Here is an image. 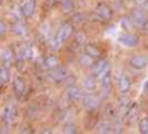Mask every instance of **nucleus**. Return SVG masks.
<instances>
[{
    "mask_svg": "<svg viewBox=\"0 0 148 134\" xmlns=\"http://www.w3.org/2000/svg\"><path fill=\"white\" fill-rule=\"evenodd\" d=\"M111 85V74L110 69L108 68L104 74L101 75V86L104 89H108Z\"/></svg>",
    "mask_w": 148,
    "mask_h": 134,
    "instance_id": "f3484780",
    "label": "nucleus"
},
{
    "mask_svg": "<svg viewBox=\"0 0 148 134\" xmlns=\"http://www.w3.org/2000/svg\"><path fill=\"white\" fill-rule=\"evenodd\" d=\"M82 103L86 110L92 111V110L97 108V106L99 105V99L94 95H86L82 97Z\"/></svg>",
    "mask_w": 148,
    "mask_h": 134,
    "instance_id": "6e6552de",
    "label": "nucleus"
},
{
    "mask_svg": "<svg viewBox=\"0 0 148 134\" xmlns=\"http://www.w3.org/2000/svg\"><path fill=\"white\" fill-rule=\"evenodd\" d=\"M64 133H67V134H75L77 133V130H76V126H75V124L73 123H68L66 124L65 126H64Z\"/></svg>",
    "mask_w": 148,
    "mask_h": 134,
    "instance_id": "393cba45",
    "label": "nucleus"
},
{
    "mask_svg": "<svg viewBox=\"0 0 148 134\" xmlns=\"http://www.w3.org/2000/svg\"><path fill=\"white\" fill-rule=\"evenodd\" d=\"M118 41L125 47H135L139 43V37L133 32H123L118 36Z\"/></svg>",
    "mask_w": 148,
    "mask_h": 134,
    "instance_id": "f03ea898",
    "label": "nucleus"
},
{
    "mask_svg": "<svg viewBox=\"0 0 148 134\" xmlns=\"http://www.w3.org/2000/svg\"><path fill=\"white\" fill-rule=\"evenodd\" d=\"M130 18L133 20V23L138 27V28H146L148 26V18L147 15L144 10H141L140 8H134L130 11Z\"/></svg>",
    "mask_w": 148,
    "mask_h": 134,
    "instance_id": "f257e3e1",
    "label": "nucleus"
},
{
    "mask_svg": "<svg viewBox=\"0 0 148 134\" xmlns=\"http://www.w3.org/2000/svg\"><path fill=\"white\" fill-rule=\"evenodd\" d=\"M139 132L143 134H148V116H145L139 121Z\"/></svg>",
    "mask_w": 148,
    "mask_h": 134,
    "instance_id": "4be33fe9",
    "label": "nucleus"
},
{
    "mask_svg": "<svg viewBox=\"0 0 148 134\" xmlns=\"http://www.w3.org/2000/svg\"><path fill=\"white\" fill-rule=\"evenodd\" d=\"M85 54L88 55L90 58H99L101 55L100 49L94 44H87L85 46Z\"/></svg>",
    "mask_w": 148,
    "mask_h": 134,
    "instance_id": "f8f14e48",
    "label": "nucleus"
},
{
    "mask_svg": "<svg viewBox=\"0 0 148 134\" xmlns=\"http://www.w3.org/2000/svg\"><path fill=\"white\" fill-rule=\"evenodd\" d=\"M16 119V110L12 105H7L2 111V119L6 123H12Z\"/></svg>",
    "mask_w": 148,
    "mask_h": 134,
    "instance_id": "9d476101",
    "label": "nucleus"
},
{
    "mask_svg": "<svg viewBox=\"0 0 148 134\" xmlns=\"http://www.w3.org/2000/svg\"><path fill=\"white\" fill-rule=\"evenodd\" d=\"M51 78L56 82H61V81H65L67 77H68V70H67L65 67H56L55 69H52L51 72Z\"/></svg>",
    "mask_w": 148,
    "mask_h": 134,
    "instance_id": "1a4fd4ad",
    "label": "nucleus"
},
{
    "mask_svg": "<svg viewBox=\"0 0 148 134\" xmlns=\"http://www.w3.org/2000/svg\"><path fill=\"white\" fill-rule=\"evenodd\" d=\"M82 85H84V87L86 90H94V89L96 88L97 84H96V81H95V78L92 77V76H88V77H86L85 79H84V82H82Z\"/></svg>",
    "mask_w": 148,
    "mask_h": 134,
    "instance_id": "a211bd4d",
    "label": "nucleus"
},
{
    "mask_svg": "<svg viewBox=\"0 0 148 134\" xmlns=\"http://www.w3.org/2000/svg\"><path fill=\"white\" fill-rule=\"evenodd\" d=\"M108 68L109 67H108V61L107 60L97 58L96 61L91 64L90 70H91L92 75H95V76H101Z\"/></svg>",
    "mask_w": 148,
    "mask_h": 134,
    "instance_id": "20e7f679",
    "label": "nucleus"
},
{
    "mask_svg": "<svg viewBox=\"0 0 148 134\" xmlns=\"http://www.w3.org/2000/svg\"><path fill=\"white\" fill-rule=\"evenodd\" d=\"M136 3H137V7L148 14V0H136Z\"/></svg>",
    "mask_w": 148,
    "mask_h": 134,
    "instance_id": "a878e982",
    "label": "nucleus"
},
{
    "mask_svg": "<svg viewBox=\"0 0 148 134\" xmlns=\"http://www.w3.org/2000/svg\"><path fill=\"white\" fill-rule=\"evenodd\" d=\"M0 81L3 84H7L10 81V72L6 66H3L0 69Z\"/></svg>",
    "mask_w": 148,
    "mask_h": 134,
    "instance_id": "6ab92c4d",
    "label": "nucleus"
},
{
    "mask_svg": "<svg viewBox=\"0 0 148 134\" xmlns=\"http://www.w3.org/2000/svg\"><path fill=\"white\" fill-rule=\"evenodd\" d=\"M11 29H12V31L15 32L16 35H18V36H25V35H26V32H27L26 28L22 26L21 23H19V22L14 23Z\"/></svg>",
    "mask_w": 148,
    "mask_h": 134,
    "instance_id": "aec40b11",
    "label": "nucleus"
},
{
    "mask_svg": "<svg viewBox=\"0 0 148 134\" xmlns=\"http://www.w3.org/2000/svg\"><path fill=\"white\" fill-rule=\"evenodd\" d=\"M133 25L134 23H133L132 18H130V19H128V18H123V19H121V26H123V28H125V30L130 29Z\"/></svg>",
    "mask_w": 148,
    "mask_h": 134,
    "instance_id": "bb28decb",
    "label": "nucleus"
},
{
    "mask_svg": "<svg viewBox=\"0 0 148 134\" xmlns=\"http://www.w3.org/2000/svg\"><path fill=\"white\" fill-rule=\"evenodd\" d=\"M73 31H74L73 26H71L70 23L66 22V23H64L59 28L56 37H57V39H58V41H59L60 44H64L65 41H67V39L71 36Z\"/></svg>",
    "mask_w": 148,
    "mask_h": 134,
    "instance_id": "39448f33",
    "label": "nucleus"
},
{
    "mask_svg": "<svg viewBox=\"0 0 148 134\" xmlns=\"http://www.w3.org/2000/svg\"><path fill=\"white\" fill-rule=\"evenodd\" d=\"M20 59L22 60H26V59H31L32 57V49L30 47L29 45H23L20 49Z\"/></svg>",
    "mask_w": 148,
    "mask_h": 134,
    "instance_id": "dca6fc26",
    "label": "nucleus"
},
{
    "mask_svg": "<svg viewBox=\"0 0 148 134\" xmlns=\"http://www.w3.org/2000/svg\"><path fill=\"white\" fill-rule=\"evenodd\" d=\"M37 7L36 0H25L23 3L20 6V14L26 18H29L35 14Z\"/></svg>",
    "mask_w": 148,
    "mask_h": 134,
    "instance_id": "7ed1b4c3",
    "label": "nucleus"
},
{
    "mask_svg": "<svg viewBox=\"0 0 148 134\" xmlns=\"http://www.w3.org/2000/svg\"><path fill=\"white\" fill-rule=\"evenodd\" d=\"M67 96L70 101L73 102H77L82 97V93H80V89L78 88L77 86H70L67 89Z\"/></svg>",
    "mask_w": 148,
    "mask_h": 134,
    "instance_id": "ddd939ff",
    "label": "nucleus"
},
{
    "mask_svg": "<svg viewBox=\"0 0 148 134\" xmlns=\"http://www.w3.org/2000/svg\"><path fill=\"white\" fill-rule=\"evenodd\" d=\"M135 1H136V0H135Z\"/></svg>",
    "mask_w": 148,
    "mask_h": 134,
    "instance_id": "2f4dec72",
    "label": "nucleus"
},
{
    "mask_svg": "<svg viewBox=\"0 0 148 134\" xmlns=\"http://www.w3.org/2000/svg\"><path fill=\"white\" fill-rule=\"evenodd\" d=\"M12 57H14V54H12V52H11L10 49H3V50L1 52V59H2L3 63H9V61H11Z\"/></svg>",
    "mask_w": 148,
    "mask_h": 134,
    "instance_id": "5701e85b",
    "label": "nucleus"
},
{
    "mask_svg": "<svg viewBox=\"0 0 148 134\" xmlns=\"http://www.w3.org/2000/svg\"><path fill=\"white\" fill-rule=\"evenodd\" d=\"M130 86H132V82H130L129 77H128L126 74L120 75V76H119V78H118L119 90H120L123 94H125V93H127V92L129 90Z\"/></svg>",
    "mask_w": 148,
    "mask_h": 134,
    "instance_id": "9b49d317",
    "label": "nucleus"
},
{
    "mask_svg": "<svg viewBox=\"0 0 148 134\" xmlns=\"http://www.w3.org/2000/svg\"><path fill=\"white\" fill-rule=\"evenodd\" d=\"M6 31H7V27H6L5 22L0 21V35H1V36H3V35L6 34Z\"/></svg>",
    "mask_w": 148,
    "mask_h": 134,
    "instance_id": "7c9ffc66",
    "label": "nucleus"
},
{
    "mask_svg": "<svg viewBox=\"0 0 148 134\" xmlns=\"http://www.w3.org/2000/svg\"><path fill=\"white\" fill-rule=\"evenodd\" d=\"M49 45H50V48H51L52 50H57L61 44L58 41L57 37H55V38H51V39L49 40Z\"/></svg>",
    "mask_w": 148,
    "mask_h": 134,
    "instance_id": "cd10ccee",
    "label": "nucleus"
},
{
    "mask_svg": "<svg viewBox=\"0 0 148 134\" xmlns=\"http://www.w3.org/2000/svg\"><path fill=\"white\" fill-rule=\"evenodd\" d=\"M26 89V84H25V81L22 79L21 77H17L14 81V90L16 92V94L18 95H21L23 94Z\"/></svg>",
    "mask_w": 148,
    "mask_h": 134,
    "instance_id": "2eb2a0df",
    "label": "nucleus"
},
{
    "mask_svg": "<svg viewBox=\"0 0 148 134\" xmlns=\"http://www.w3.org/2000/svg\"><path fill=\"white\" fill-rule=\"evenodd\" d=\"M44 65L48 69H55L56 67H58V65H59V60H58V58L55 55H49V56H47L45 58Z\"/></svg>",
    "mask_w": 148,
    "mask_h": 134,
    "instance_id": "4468645a",
    "label": "nucleus"
},
{
    "mask_svg": "<svg viewBox=\"0 0 148 134\" xmlns=\"http://www.w3.org/2000/svg\"><path fill=\"white\" fill-rule=\"evenodd\" d=\"M85 39H86L85 35H84L82 32H79V34L76 36V43H77V44H82V43L85 41Z\"/></svg>",
    "mask_w": 148,
    "mask_h": 134,
    "instance_id": "c85d7f7f",
    "label": "nucleus"
},
{
    "mask_svg": "<svg viewBox=\"0 0 148 134\" xmlns=\"http://www.w3.org/2000/svg\"><path fill=\"white\" fill-rule=\"evenodd\" d=\"M96 14L103 20H109L112 17V10H111V8L108 5H106L104 2H100V3L97 5Z\"/></svg>",
    "mask_w": 148,
    "mask_h": 134,
    "instance_id": "0eeeda50",
    "label": "nucleus"
},
{
    "mask_svg": "<svg viewBox=\"0 0 148 134\" xmlns=\"http://www.w3.org/2000/svg\"><path fill=\"white\" fill-rule=\"evenodd\" d=\"M60 3H61V7L64 8V10L69 11L71 9H74L75 3L74 0H60Z\"/></svg>",
    "mask_w": 148,
    "mask_h": 134,
    "instance_id": "b1692460",
    "label": "nucleus"
},
{
    "mask_svg": "<svg viewBox=\"0 0 148 134\" xmlns=\"http://www.w3.org/2000/svg\"><path fill=\"white\" fill-rule=\"evenodd\" d=\"M112 126H111L110 123H108V122H101L98 127H97V131L99 132V133H110Z\"/></svg>",
    "mask_w": 148,
    "mask_h": 134,
    "instance_id": "412c9836",
    "label": "nucleus"
},
{
    "mask_svg": "<svg viewBox=\"0 0 148 134\" xmlns=\"http://www.w3.org/2000/svg\"><path fill=\"white\" fill-rule=\"evenodd\" d=\"M73 19H74L75 22H82L85 20V16L78 14V15H75L74 17H73Z\"/></svg>",
    "mask_w": 148,
    "mask_h": 134,
    "instance_id": "c756f323",
    "label": "nucleus"
},
{
    "mask_svg": "<svg viewBox=\"0 0 148 134\" xmlns=\"http://www.w3.org/2000/svg\"><path fill=\"white\" fill-rule=\"evenodd\" d=\"M129 65L135 69H144L148 66V57L145 55H136L129 59Z\"/></svg>",
    "mask_w": 148,
    "mask_h": 134,
    "instance_id": "423d86ee",
    "label": "nucleus"
}]
</instances>
